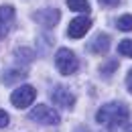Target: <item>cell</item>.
Wrapping results in <instances>:
<instances>
[{"label":"cell","mask_w":132,"mask_h":132,"mask_svg":"<svg viewBox=\"0 0 132 132\" xmlns=\"http://www.w3.org/2000/svg\"><path fill=\"white\" fill-rule=\"evenodd\" d=\"M128 116H130L128 114V108L122 102H108V104H104L98 110L96 120L102 126H106V128H118V126L126 124Z\"/></svg>","instance_id":"6da1fadb"},{"label":"cell","mask_w":132,"mask_h":132,"mask_svg":"<svg viewBox=\"0 0 132 132\" xmlns=\"http://www.w3.org/2000/svg\"><path fill=\"white\" fill-rule=\"evenodd\" d=\"M55 65H57V71H59L61 75H71V73L77 71L79 61H77L75 53L71 49L61 47V49L57 51V55H55Z\"/></svg>","instance_id":"7a4b0ae2"},{"label":"cell","mask_w":132,"mask_h":132,"mask_svg":"<svg viewBox=\"0 0 132 132\" xmlns=\"http://www.w3.org/2000/svg\"><path fill=\"white\" fill-rule=\"evenodd\" d=\"M31 120L39 122V124H43V126H55V124L61 122V116L57 114L53 108L45 106V104H41V106H35L33 110H31Z\"/></svg>","instance_id":"3957f363"},{"label":"cell","mask_w":132,"mask_h":132,"mask_svg":"<svg viewBox=\"0 0 132 132\" xmlns=\"http://www.w3.org/2000/svg\"><path fill=\"white\" fill-rule=\"evenodd\" d=\"M35 98H37L35 87H31V85H20L18 89L12 92L10 102H12V106H14V108H29V106L35 102Z\"/></svg>","instance_id":"277c9868"},{"label":"cell","mask_w":132,"mask_h":132,"mask_svg":"<svg viewBox=\"0 0 132 132\" xmlns=\"http://www.w3.org/2000/svg\"><path fill=\"white\" fill-rule=\"evenodd\" d=\"M35 22H39L41 27H45V29H53L57 22H59V18H61V12L57 10V8H43V10H37L33 14Z\"/></svg>","instance_id":"5b68a950"},{"label":"cell","mask_w":132,"mask_h":132,"mask_svg":"<svg viewBox=\"0 0 132 132\" xmlns=\"http://www.w3.org/2000/svg\"><path fill=\"white\" fill-rule=\"evenodd\" d=\"M89 27H92V18L89 16H75L69 22L67 35H69L71 39H81L83 35L89 31Z\"/></svg>","instance_id":"8992f818"},{"label":"cell","mask_w":132,"mask_h":132,"mask_svg":"<svg viewBox=\"0 0 132 132\" xmlns=\"http://www.w3.org/2000/svg\"><path fill=\"white\" fill-rule=\"evenodd\" d=\"M51 100H53V104H57V106H61V108H71V106L75 104V96H73L67 87H63V85L53 87Z\"/></svg>","instance_id":"52a82bcc"},{"label":"cell","mask_w":132,"mask_h":132,"mask_svg":"<svg viewBox=\"0 0 132 132\" xmlns=\"http://www.w3.org/2000/svg\"><path fill=\"white\" fill-rule=\"evenodd\" d=\"M87 49H89V53H94V55H104V53H108V49H110V37L106 33L96 35V37L87 43Z\"/></svg>","instance_id":"ba28073f"},{"label":"cell","mask_w":132,"mask_h":132,"mask_svg":"<svg viewBox=\"0 0 132 132\" xmlns=\"http://www.w3.org/2000/svg\"><path fill=\"white\" fill-rule=\"evenodd\" d=\"M27 75H29L27 69H8V71H4V75H2V83H4V85H10V83L22 81V79H27Z\"/></svg>","instance_id":"9c48e42d"},{"label":"cell","mask_w":132,"mask_h":132,"mask_svg":"<svg viewBox=\"0 0 132 132\" xmlns=\"http://www.w3.org/2000/svg\"><path fill=\"white\" fill-rule=\"evenodd\" d=\"M12 22H14V8L12 6H0V24L10 29Z\"/></svg>","instance_id":"30bf717a"},{"label":"cell","mask_w":132,"mask_h":132,"mask_svg":"<svg viewBox=\"0 0 132 132\" xmlns=\"http://www.w3.org/2000/svg\"><path fill=\"white\" fill-rule=\"evenodd\" d=\"M67 6L73 10V12H89V2L87 0H67Z\"/></svg>","instance_id":"8fae6325"},{"label":"cell","mask_w":132,"mask_h":132,"mask_svg":"<svg viewBox=\"0 0 132 132\" xmlns=\"http://www.w3.org/2000/svg\"><path fill=\"white\" fill-rule=\"evenodd\" d=\"M16 59L20 61V63L27 65L29 61H33V59H35V53H33V51H29L27 47H20V49L16 51Z\"/></svg>","instance_id":"7c38bea8"},{"label":"cell","mask_w":132,"mask_h":132,"mask_svg":"<svg viewBox=\"0 0 132 132\" xmlns=\"http://www.w3.org/2000/svg\"><path fill=\"white\" fill-rule=\"evenodd\" d=\"M116 27L120 31H132V14H124L116 20Z\"/></svg>","instance_id":"4fadbf2b"},{"label":"cell","mask_w":132,"mask_h":132,"mask_svg":"<svg viewBox=\"0 0 132 132\" xmlns=\"http://www.w3.org/2000/svg\"><path fill=\"white\" fill-rule=\"evenodd\" d=\"M118 51H120V55L130 57V59H132V39H124V41H120Z\"/></svg>","instance_id":"5bb4252c"},{"label":"cell","mask_w":132,"mask_h":132,"mask_svg":"<svg viewBox=\"0 0 132 132\" xmlns=\"http://www.w3.org/2000/svg\"><path fill=\"white\" fill-rule=\"evenodd\" d=\"M116 69H118V61L110 59V61H106L104 65L100 67V73H102V75H110V73H114Z\"/></svg>","instance_id":"9a60e30c"},{"label":"cell","mask_w":132,"mask_h":132,"mask_svg":"<svg viewBox=\"0 0 132 132\" xmlns=\"http://www.w3.org/2000/svg\"><path fill=\"white\" fill-rule=\"evenodd\" d=\"M8 114L4 112V110H0V128H4V126H8Z\"/></svg>","instance_id":"2e32d148"},{"label":"cell","mask_w":132,"mask_h":132,"mask_svg":"<svg viewBox=\"0 0 132 132\" xmlns=\"http://www.w3.org/2000/svg\"><path fill=\"white\" fill-rule=\"evenodd\" d=\"M104 6H110V8H116V6H120V2L122 0H100Z\"/></svg>","instance_id":"e0dca14e"},{"label":"cell","mask_w":132,"mask_h":132,"mask_svg":"<svg viewBox=\"0 0 132 132\" xmlns=\"http://www.w3.org/2000/svg\"><path fill=\"white\" fill-rule=\"evenodd\" d=\"M126 87H128V92L132 94V69L128 71V75H126Z\"/></svg>","instance_id":"ac0fdd59"},{"label":"cell","mask_w":132,"mask_h":132,"mask_svg":"<svg viewBox=\"0 0 132 132\" xmlns=\"http://www.w3.org/2000/svg\"><path fill=\"white\" fill-rule=\"evenodd\" d=\"M6 33H8V29H6V27H2V24H0V41H2V39H4V37H6Z\"/></svg>","instance_id":"d6986e66"},{"label":"cell","mask_w":132,"mask_h":132,"mask_svg":"<svg viewBox=\"0 0 132 132\" xmlns=\"http://www.w3.org/2000/svg\"><path fill=\"white\" fill-rule=\"evenodd\" d=\"M124 132H132V124H130V126H126V130H124Z\"/></svg>","instance_id":"ffe728a7"},{"label":"cell","mask_w":132,"mask_h":132,"mask_svg":"<svg viewBox=\"0 0 132 132\" xmlns=\"http://www.w3.org/2000/svg\"><path fill=\"white\" fill-rule=\"evenodd\" d=\"M100 132H110V130H100Z\"/></svg>","instance_id":"44dd1931"}]
</instances>
